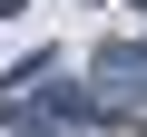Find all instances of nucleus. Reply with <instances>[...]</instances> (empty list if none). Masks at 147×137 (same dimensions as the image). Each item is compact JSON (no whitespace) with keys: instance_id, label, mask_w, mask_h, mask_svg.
Here are the masks:
<instances>
[{"instance_id":"2","label":"nucleus","mask_w":147,"mask_h":137,"mask_svg":"<svg viewBox=\"0 0 147 137\" xmlns=\"http://www.w3.org/2000/svg\"><path fill=\"white\" fill-rule=\"evenodd\" d=\"M20 10H30V0H0V20H20Z\"/></svg>"},{"instance_id":"1","label":"nucleus","mask_w":147,"mask_h":137,"mask_svg":"<svg viewBox=\"0 0 147 137\" xmlns=\"http://www.w3.org/2000/svg\"><path fill=\"white\" fill-rule=\"evenodd\" d=\"M88 79H98V88H118L127 108H147V49H137V39H118V49H98V59H88Z\"/></svg>"}]
</instances>
